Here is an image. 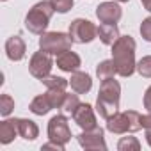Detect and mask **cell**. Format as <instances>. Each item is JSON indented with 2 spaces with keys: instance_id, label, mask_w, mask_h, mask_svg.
Instances as JSON below:
<instances>
[{
  "instance_id": "ac0fdd59",
  "label": "cell",
  "mask_w": 151,
  "mask_h": 151,
  "mask_svg": "<svg viewBox=\"0 0 151 151\" xmlns=\"http://www.w3.org/2000/svg\"><path fill=\"white\" fill-rule=\"evenodd\" d=\"M18 132H20V137H23L25 140H34L39 135L37 124L30 119H22V117H18Z\"/></svg>"
},
{
  "instance_id": "9a60e30c",
  "label": "cell",
  "mask_w": 151,
  "mask_h": 151,
  "mask_svg": "<svg viewBox=\"0 0 151 151\" xmlns=\"http://www.w3.org/2000/svg\"><path fill=\"white\" fill-rule=\"evenodd\" d=\"M107 130L110 132V133H117V135H121V133H128L130 132V126H128V117H126V114L124 112H116L112 117H109L107 119Z\"/></svg>"
},
{
  "instance_id": "4316f807",
  "label": "cell",
  "mask_w": 151,
  "mask_h": 151,
  "mask_svg": "<svg viewBox=\"0 0 151 151\" xmlns=\"http://www.w3.org/2000/svg\"><path fill=\"white\" fill-rule=\"evenodd\" d=\"M140 36H142L144 41L151 43V16L142 20V23H140Z\"/></svg>"
},
{
  "instance_id": "7a4b0ae2",
  "label": "cell",
  "mask_w": 151,
  "mask_h": 151,
  "mask_svg": "<svg viewBox=\"0 0 151 151\" xmlns=\"http://www.w3.org/2000/svg\"><path fill=\"white\" fill-rule=\"evenodd\" d=\"M119 100H121V86L117 80L109 78L103 80L98 91V100H96V110L103 119L112 117L119 110Z\"/></svg>"
},
{
  "instance_id": "4dcf8cb0",
  "label": "cell",
  "mask_w": 151,
  "mask_h": 151,
  "mask_svg": "<svg viewBox=\"0 0 151 151\" xmlns=\"http://www.w3.org/2000/svg\"><path fill=\"white\" fill-rule=\"evenodd\" d=\"M140 2H142L144 9H146L147 13H151V0H140Z\"/></svg>"
},
{
  "instance_id": "484cf974",
  "label": "cell",
  "mask_w": 151,
  "mask_h": 151,
  "mask_svg": "<svg viewBox=\"0 0 151 151\" xmlns=\"http://www.w3.org/2000/svg\"><path fill=\"white\" fill-rule=\"evenodd\" d=\"M52 4H53L57 13L64 14V13H68L73 7V0H52Z\"/></svg>"
},
{
  "instance_id": "4fadbf2b",
  "label": "cell",
  "mask_w": 151,
  "mask_h": 151,
  "mask_svg": "<svg viewBox=\"0 0 151 151\" xmlns=\"http://www.w3.org/2000/svg\"><path fill=\"white\" fill-rule=\"evenodd\" d=\"M25 52H27V46H25V41L20 36H11L6 41V53L11 60H14V62L22 60L25 57Z\"/></svg>"
},
{
  "instance_id": "cb8c5ba5",
  "label": "cell",
  "mask_w": 151,
  "mask_h": 151,
  "mask_svg": "<svg viewBox=\"0 0 151 151\" xmlns=\"http://www.w3.org/2000/svg\"><path fill=\"white\" fill-rule=\"evenodd\" d=\"M137 71H139L140 77L151 78V55H146L137 62Z\"/></svg>"
},
{
  "instance_id": "5bb4252c",
  "label": "cell",
  "mask_w": 151,
  "mask_h": 151,
  "mask_svg": "<svg viewBox=\"0 0 151 151\" xmlns=\"http://www.w3.org/2000/svg\"><path fill=\"white\" fill-rule=\"evenodd\" d=\"M16 135H20V132H18V117L6 119V121L0 123V144L13 142Z\"/></svg>"
},
{
  "instance_id": "5b68a950",
  "label": "cell",
  "mask_w": 151,
  "mask_h": 151,
  "mask_svg": "<svg viewBox=\"0 0 151 151\" xmlns=\"http://www.w3.org/2000/svg\"><path fill=\"white\" fill-rule=\"evenodd\" d=\"M73 39V43H78V45H86L91 43L98 37V27L84 18H77L69 23V32H68Z\"/></svg>"
},
{
  "instance_id": "d6986e66",
  "label": "cell",
  "mask_w": 151,
  "mask_h": 151,
  "mask_svg": "<svg viewBox=\"0 0 151 151\" xmlns=\"http://www.w3.org/2000/svg\"><path fill=\"white\" fill-rule=\"evenodd\" d=\"M114 75H117V69H116V64L112 59H107V60H101L96 68V77L103 82V80H109V78H114Z\"/></svg>"
},
{
  "instance_id": "d4e9b609",
  "label": "cell",
  "mask_w": 151,
  "mask_h": 151,
  "mask_svg": "<svg viewBox=\"0 0 151 151\" xmlns=\"http://www.w3.org/2000/svg\"><path fill=\"white\" fill-rule=\"evenodd\" d=\"M14 109V100L9 96V94H2L0 96V114L4 117H7Z\"/></svg>"
},
{
  "instance_id": "7402d4cb",
  "label": "cell",
  "mask_w": 151,
  "mask_h": 151,
  "mask_svg": "<svg viewBox=\"0 0 151 151\" xmlns=\"http://www.w3.org/2000/svg\"><path fill=\"white\" fill-rule=\"evenodd\" d=\"M117 149L119 151H139L140 149V142L135 137H123L117 142Z\"/></svg>"
},
{
  "instance_id": "ffe728a7",
  "label": "cell",
  "mask_w": 151,
  "mask_h": 151,
  "mask_svg": "<svg viewBox=\"0 0 151 151\" xmlns=\"http://www.w3.org/2000/svg\"><path fill=\"white\" fill-rule=\"evenodd\" d=\"M41 82L48 89H62V91H66V87L69 86V80H66L62 77H55V75H48V77H45Z\"/></svg>"
},
{
  "instance_id": "44dd1931",
  "label": "cell",
  "mask_w": 151,
  "mask_h": 151,
  "mask_svg": "<svg viewBox=\"0 0 151 151\" xmlns=\"http://www.w3.org/2000/svg\"><path fill=\"white\" fill-rule=\"evenodd\" d=\"M78 105H80L78 94H68V93H66V98H64V101H62V105H60V110H62L64 114H71V116H73V112L78 109Z\"/></svg>"
},
{
  "instance_id": "603a6c76",
  "label": "cell",
  "mask_w": 151,
  "mask_h": 151,
  "mask_svg": "<svg viewBox=\"0 0 151 151\" xmlns=\"http://www.w3.org/2000/svg\"><path fill=\"white\" fill-rule=\"evenodd\" d=\"M124 114H126V117H128L130 133H135V132H139V130L142 128V124H140V114H139L137 110H126Z\"/></svg>"
},
{
  "instance_id": "2e32d148",
  "label": "cell",
  "mask_w": 151,
  "mask_h": 151,
  "mask_svg": "<svg viewBox=\"0 0 151 151\" xmlns=\"http://www.w3.org/2000/svg\"><path fill=\"white\" fill-rule=\"evenodd\" d=\"M98 37L101 39L103 45L112 46V45L121 37V34H119L117 25H114V23H101V25L98 27Z\"/></svg>"
},
{
  "instance_id": "d6a6232c",
  "label": "cell",
  "mask_w": 151,
  "mask_h": 151,
  "mask_svg": "<svg viewBox=\"0 0 151 151\" xmlns=\"http://www.w3.org/2000/svg\"><path fill=\"white\" fill-rule=\"evenodd\" d=\"M116 2H130V0H116Z\"/></svg>"
},
{
  "instance_id": "f1b7e54d",
  "label": "cell",
  "mask_w": 151,
  "mask_h": 151,
  "mask_svg": "<svg viewBox=\"0 0 151 151\" xmlns=\"http://www.w3.org/2000/svg\"><path fill=\"white\" fill-rule=\"evenodd\" d=\"M140 124H142L144 130H151V112L140 116Z\"/></svg>"
},
{
  "instance_id": "3957f363",
  "label": "cell",
  "mask_w": 151,
  "mask_h": 151,
  "mask_svg": "<svg viewBox=\"0 0 151 151\" xmlns=\"http://www.w3.org/2000/svg\"><path fill=\"white\" fill-rule=\"evenodd\" d=\"M55 13V7L52 4V0H41L36 6H32V9L27 13L25 16V27L29 32L43 36L46 32V27L52 20Z\"/></svg>"
},
{
  "instance_id": "e0dca14e",
  "label": "cell",
  "mask_w": 151,
  "mask_h": 151,
  "mask_svg": "<svg viewBox=\"0 0 151 151\" xmlns=\"http://www.w3.org/2000/svg\"><path fill=\"white\" fill-rule=\"evenodd\" d=\"M29 109H30V112L36 114V116H45V114H48V112L53 109V103H52L50 94L45 93V94L36 96V98L30 101V107H29Z\"/></svg>"
},
{
  "instance_id": "9c48e42d",
  "label": "cell",
  "mask_w": 151,
  "mask_h": 151,
  "mask_svg": "<svg viewBox=\"0 0 151 151\" xmlns=\"http://www.w3.org/2000/svg\"><path fill=\"white\" fill-rule=\"evenodd\" d=\"M96 16L101 23H117L123 16V9L119 7V4L116 2H101L96 7Z\"/></svg>"
},
{
  "instance_id": "277c9868",
  "label": "cell",
  "mask_w": 151,
  "mask_h": 151,
  "mask_svg": "<svg viewBox=\"0 0 151 151\" xmlns=\"http://www.w3.org/2000/svg\"><path fill=\"white\" fill-rule=\"evenodd\" d=\"M71 45H73L71 36L64 32H45L39 37V48L52 55H59L66 50H71Z\"/></svg>"
},
{
  "instance_id": "f546056e",
  "label": "cell",
  "mask_w": 151,
  "mask_h": 151,
  "mask_svg": "<svg viewBox=\"0 0 151 151\" xmlns=\"http://www.w3.org/2000/svg\"><path fill=\"white\" fill-rule=\"evenodd\" d=\"M144 109L147 110V112H151V86L146 89V93H144Z\"/></svg>"
},
{
  "instance_id": "8fae6325",
  "label": "cell",
  "mask_w": 151,
  "mask_h": 151,
  "mask_svg": "<svg viewBox=\"0 0 151 151\" xmlns=\"http://www.w3.org/2000/svg\"><path fill=\"white\" fill-rule=\"evenodd\" d=\"M55 62H57V68L66 71V73H75V71H78V68L82 66L80 57L75 52H71V50H66V52L59 53Z\"/></svg>"
},
{
  "instance_id": "52a82bcc",
  "label": "cell",
  "mask_w": 151,
  "mask_h": 151,
  "mask_svg": "<svg viewBox=\"0 0 151 151\" xmlns=\"http://www.w3.org/2000/svg\"><path fill=\"white\" fill-rule=\"evenodd\" d=\"M48 139L60 142V144H68L71 140V130L68 124V119L64 114L53 116L48 123Z\"/></svg>"
},
{
  "instance_id": "7c38bea8",
  "label": "cell",
  "mask_w": 151,
  "mask_h": 151,
  "mask_svg": "<svg viewBox=\"0 0 151 151\" xmlns=\"http://www.w3.org/2000/svg\"><path fill=\"white\" fill-rule=\"evenodd\" d=\"M69 86L77 94H86L93 87V78H91V75H87L84 71H75V73H71Z\"/></svg>"
},
{
  "instance_id": "1f68e13d",
  "label": "cell",
  "mask_w": 151,
  "mask_h": 151,
  "mask_svg": "<svg viewBox=\"0 0 151 151\" xmlns=\"http://www.w3.org/2000/svg\"><path fill=\"white\" fill-rule=\"evenodd\" d=\"M146 142H147L149 147H151V130H146Z\"/></svg>"
},
{
  "instance_id": "ba28073f",
  "label": "cell",
  "mask_w": 151,
  "mask_h": 151,
  "mask_svg": "<svg viewBox=\"0 0 151 151\" xmlns=\"http://www.w3.org/2000/svg\"><path fill=\"white\" fill-rule=\"evenodd\" d=\"M77 140L84 149H91V151H98V149L105 151L107 149L101 126H94L91 130H82V133L77 135Z\"/></svg>"
},
{
  "instance_id": "836d02e7",
  "label": "cell",
  "mask_w": 151,
  "mask_h": 151,
  "mask_svg": "<svg viewBox=\"0 0 151 151\" xmlns=\"http://www.w3.org/2000/svg\"><path fill=\"white\" fill-rule=\"evenodd\" d=\"M2 2H6V0H2Z\"/></svg>"
},
{
  "instance_id": "30bf717a",
  "label": "cell",
  "mask_w": 151,
  "mask_h": 151,
  "mask_svg": "<svg viewBox=\"0 0 151 151\" xmlns=\"http://www.w3.org/2000/svg\"><path fill=\"white\" fill-rule=\"evenodd\" d=\"M73 121L77 123L82 130H91V128L98 126L94 110H93V107L89 103H80L78 105V109L73 112Z\"/></svg>"
},
{
  "instance_id": "6da1fadb",
  "label": "cell",
  "mask_w": 151,
  "mask_h": 151,
  "mask_svg": "<svg viewBox=\"0 0 151 151\" xmlns=\"http://www.w3.org/2000/svg\"><path fill=\"white\" fill-rule=\"evenodd\" d=\"M135 39L132 36H121L112 45V60L116 64L117 75L121 77H132L133 71L137 69L135 62Z\"/></svg>"
},
{
  "instance_id": "83f0119b",
  "label": "cell",
  "mask_w": 151,
  "mask_h": 151,
  "mask_svg": "<svg viewBox=\"0 0 151 151\" xmlns=\"http://www.w3.org/2000/svg\"><path fill=\"white\" fill-rule=\"evenodd\" d=\"M66 144H60V142H55V140H50L46 144H43V149H57V151H64Z\"/></svg>"
},
{
  "instance_id": "8992f818",
  "label": "cell",
  "mask_w": 151,
  "mask_h": 151,
  "mask_svg": "<svg viewBox=\"0 0 151 151\" xmlns=\"http://www.w3.org/2000/svg\"><path fill=\"white\" fill-rule=\"evenodd\" d=\"M52 68H53V60H52V53L45 52L39 48V52H36L29 62V71L34 78L37 80H43L45 77L52 73Z\"/></svg>"
}]
</instances>
